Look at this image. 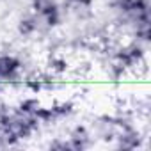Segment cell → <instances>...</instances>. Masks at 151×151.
<instances>
[{"mask_svg":"<svg viewBox=\"0 0 151 151\" xmlns=\"http://www.w3.org/2000/svg\"><path fill=\"white\" fill-rule=\"evenodd\" d=\"M32 13L41 20V23L48 29L59 27L62 22V11L57 0H32Z\"/></svg>","mask_w":151,"mask_h":151,"instance_id":"cell-1","label":"cell"},{"mask_svg":"<svg viewBox=\"0 0 151 151\" xmlns=\"http://www.w3.org/2000/svg\"><path fill=\"white\" fill-rule=\"evenodd\" d=\"M50 109H52V114L57 121V119H62V117H68L69 114H73L75 105L71 101H60V103H53Z\"/></svg>","mask_w":151,"mask_h":151,"instance_id":"cell-5","label":"cell"},{"mask_svg":"<svg viewBox=\"0 0 151 151\" xmlns=\"http://www.w3.org/2000/svg\"><path fill=\"white\" fill-rule=\"evenodd\" d=\"M66 69H68L66 59H62V57H52V60H50V71H52V75H60Z\"/></svg>","mask_w":151,"mask_h":151,"instance_id":"cell-7","label":"cell"},{"mask_svg":"<svg viewBox=\"0 0 151 151\" xmlns=\"http://www.w3.org/2000/svg\"><path fill=\"white\" fill-rule=\"evenodd\" d=\"M66 142H68V149L80 151V149H86L91 146V135L86 126H77L71 132V135Z\"/></svg>","mask_w":151,"mask_h":151,"instance_id":"cell-3","label":"cell"},{"mask_svg":"<svg viewBox=\"0 0 151 151\" xmlns=\"http://www.w3.org/2000/svg\"><path fill=\"white\" fill-rule=\"evenodd\" d=\"M22 60L13 53H0V84H16L22 80Z\"/></svg>","mask_w":151,"mask_h":151,"instance_id":"cell-2","label":"cell"},{"mask_svg":"<svg viewBox=\"0 0 151 151\" xmlns=\"http://www.w3.org/2000/svg\"><path fill=\"white\" fill-rule=\"evenodd\" d=\"M69 2H71L73 6L80 7V9H89L91 4H93V0H69Z\"/></svg>","mask_w":151,"mask_h":151,"instance_id":"cell-8","label":"cell"},{"mask_svg":"<svg viewBox=\"0 0 151 151\" xmlns=\"http://www.w3.org/2000/svg\"><path fill=\"white\" fill-rule=\"evenodd\" d=\"M37 107H39V101L36 98H25L23 101H20V105L16 107V110L22 112V114H25V116H34L36 110H37Z\"/></svg>","mask_w":151,"mask_h":151,"instance_id":"cell-6","label":"cell"},{"mask_svg":"<svg viewBox=\"0 0 151 151\" xmlns=\"http://www.w3.org/2000/svg\"><path fill=\"white\" fill-rule=\"evenodd\" d=\"M41 25H43L41 20L32 13V14H29V16H25V18L20 20V23H18V32H20V36H23V37H32L36 32H39Z\"/></svg>","mask_w":151,"mask_h":151,"instance_id":"cell-4","label":"cell"}]
</instances>
